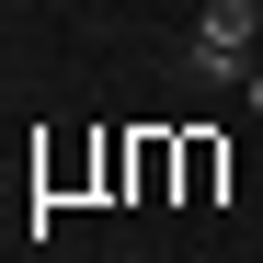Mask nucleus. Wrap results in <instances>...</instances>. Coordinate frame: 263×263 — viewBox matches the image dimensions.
<instances>
[{
  "label": "nucleus",
  "instance_id": "obj_1",
  "mask_svg": "<svg viewBox=\"0 0 263 263\" xmlns=\"http://www.w3.org/2000/svg\"><path fill=\"white\" fill-rule=\"evenodd\" d=\"M252 34H263V0H206V12H195V69L229 80V69L252 58Z\"/></svg>",
  "mask_w": 263,
  "mask_h": 263
},
{
  "label": "nucleus",
  "instance_id": "obj_2",
  "mask_svg": "<svg viewBox=\"0 0 263 263\" xmlns=\"http://www.w3.org/2000/svg\"><path fill=\"white\" fill-rule=\"evenodd\" d=\"M217 172H229V160H217V138H183V206L217 195Z\"/></svg>",
  "mask_w": 263,
  "mask_h": 263
},
{
  "label": "nucleus",
  "instance_id": "obj_3",
  "mask_svg": "<svg viewBox=\"0 0 263 263\" xmlns=\"http://www.w3.org/2000/svg\"><path fill=\"white\" fill-rule=\"evenodd\" d=\"M252 115H263V69H252Z\"/></svg>",
  "mask_w": 263,
  "mask_h": 263
}]
</instances>
